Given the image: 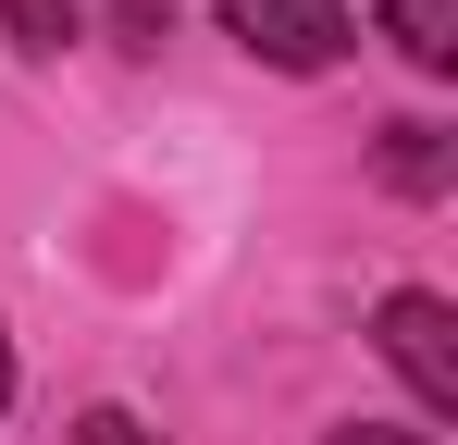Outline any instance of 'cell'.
Wrapping results in <instances>:
<instances>
[{
  "label": "cell",
  "instance_id": "cell-4",
  "mask_svg": "<svg viewBox=\"0 0 458 445\" xmlns=\"http://www.w3.org/2000/svg\"><path fill=\"white\" fill-rule=\"evenodd\" d=\"M384 38L421 74H458V0H384Z\"/></svg>",
  "mask_w": 458,
  "mask_h": 445
},
{
  "label": "cell",
  "instance_id": "cell-3",
  "mask_svg": "<svg viewBox=\"0 0 458 445\" xmlns=\"http://www.w3.org/2000/svg\"><path fill=\"white\" fill-rule=\"evenodd\" d=\"M446 173H458L446 124H384V186L396 198H446Z\"/></svg>",
  "mask_w": 458,
  "mask_h": 445
},
{
  "label": "cell",
  "instance_id": "cell-5",
  "mask_svg": "<svg viewBox=\"0 0 458 445\" xmlns=\"http://www.w3.org/2000/svg\"><path fill=\"white\" fill-rule=\"evenodd\" d=\"M0 38H13L25 63H63L87 38V0H0Z\"/></svg>",
  "mask_w": 458,
  "mask_h": 445
},
{
  "label": "cell",
  "instance_id": "cell-9",
  "mask_svg": "<svg viewBox=\"0 0 458 445\" xmlns=\"http://www.w3.org/2000/svg\"><path fill=\"white\" fill-rule=\"evenodd\" d=\"M0 408H13V347H0Z\"/></svg>",
  "mask_w": 458,
  "mask_h": 445
},
{
  "label": "cell",
  "instance_id": "cell-2",
  "mask_svg": "<svg viewBox=\"0 0 458 445\" xmlns=\"http://www.w3.org/2000/svg\"><path fill=\"white\" fill-rule=\"evenodd\" d=\"M224 38L273 74H322L347 63V0H224Z\"/></svg>",
  "mask_w": 458,
  "mask_h": 445
},
{
  "label": "cell",
  "instance_id": "cell-8",
  "mask_svg": "<svg viewBox=\"0 0 458 445\" xmlns=\"http://www.w3.org/2000/svg\"><path fill=\"white\" fill-rule=\"evenodd\" d=\"M335 445H434V433H384V421H347Z\"/></svg>",
  "mask_w": 458,
  "mask_h": 445
},
{
  "label": "cell",
  "instance_id": "cell-1",
  "mask_svg": "<svg viewBox=\"0 0 458 445\" xmlns=\"http://www.w3.org/2000/svg\"><path fill=\"white\" fill-rule=\"evenodd\" d=\"M372 334H384V359L409 371V396H421V408H434V421H458V309L434 285H396L372 309Z\"/></svg>",
  "mask_w": 458,
  "mask_h": 445
},
{
  "label": "cell",
  "instance_id": "cell-6",
  "mask_svg": "<svg viewBox=\"0 0 458 445\" xmlns=\"http://www.w3.org/2000/svg\"><path fill=\"white\" fill-rule=\"evenodd\" d=\"M112 13V50H161L174 38V0H99Z\"/></svg>",
  "mask_w": 458,
  "mask_h": 445
},
{
  "label": "cell",
  "instance_id": "cell-7",
  "mask_svg": "<svg viewBox=\"0 0 458 445\" xmlns=\"http://www.w3.org/2000/svg\"><path fill=\"white\" fill-rule=\"evenodd\" d=\"M63 445H161V433H149V421H137V408H87V421H75V433H63Z\"/></svg>",
  "mask_w": 458,
  "mask_h": 445
}]
</instances>
